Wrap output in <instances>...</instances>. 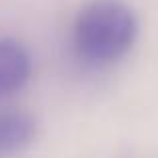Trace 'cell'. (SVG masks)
Instances as JSON below:
<instances>
[{
    "mask_svg": "<svg viewBox=\"0 0 158 158\" xmlns=\"http://www.w3.org/2000/svg\"><path fill=\"white\" fill-rule=\"evenodd\" d=\"M138 32L136 16L120 0H94L78 14L74 44L84 60L110 64L132 48Z\"/></svg>",
    "mask_w": 158,
    "mask_h": 158,
    "instance_id": "obj_1",
    "label": "cell"
},
{
    "mask_svg": "<svg viewBox=\"0 0 158 158\" xmlns=\"http://www.w3.org/2000/svg\"><path fill=\"white\" fill-rule=\"evenodd\" d=\"M30 76V56L12 38H0V94H12Z\"/></svg>",
    "mask_w": 158,
    "mask_h": 158,
    "instance_id": "obj_2",
    "label": "cell"
},
{
    "mask_svg": "<svg viewBox=\"0 0 158 158\" xmlns=\"http://www.w3.org/2000/svg\"><path fill=\"white\" fill-rule=\"evenodd\" d=\"M36 134V122L22 110H0V152H14L26 146Z\"/></svg>",
    "mask_w": 158,
    "mask_h": 158,
    "instance_id": "obj_3",
    "label": "cell"
}]
</instances>
